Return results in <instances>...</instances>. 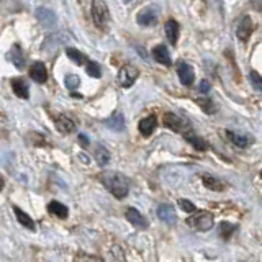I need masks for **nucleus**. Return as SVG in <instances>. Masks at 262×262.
<instances>
[{"label":"nucleus","mask_w":262,"mask_h":262,"mask_svg":"<svg viewBox=\"0 0 262 262\" xmlns=\"http://www.w3.org/2000/svg\"><path fill=\"white\" fill-rule=\"evenodd\" d=\"M177 74H179V79H181V82L184 85H192L195 80V72H194V67H192L190 64L184 63V61H181V63L177 64Z\"/></svg>","instance_id":"obj_7"},{"label":"nucleus","mask_w":262,"mask_h":262,"mask_svg":"<svg viewBox=\"0 0 262 262\" xmlns=\"http://www.w3.org/2000/svg\"><path fill=\"white\" fill-rule=\"evenodd\" d=\"M34 15H36L38 22L43 26H46V28H51V26L56 25V13L50 9L39 7V9H36V12H34Z\"/></svg>","instance_id":"obj_9"},{"label":"nucleus","mask_w":262,"mask_h":262,"mask_svg":"<svg viewBox=\"0 0 262 262\" xmlns=\"http://www.w3.org/2000/svg\"><path fill=\"white\" fill-rule=\"evenodd\" d=\"M185 138H187V141H189L197 151H205V149H208V143H206L205 140H202V138H198V136H195V135H185Z\"/></svg>","instance_id":"obj_27"},{"label":"nucleus","mask_w":262,"mask_h":262,"mask_svg":"<svg viewBox=\"0 0 262 262\" xmlns=\"http://www.w3.org/2000/svg\"><path fill=\"white\" fill-rule=\"evenodd\" d=\"M233 231H236V225H231V223H226V222L220 225V234H222L225 239H228Z\"/></svg>","instance_id":"obj_30"},{"label":"nucleus","mask_w":262,"mask_h":262,"mask_svg":"<svg viewBox=\"0 0 262 262\" xmlns=\"http://www.w3.org/2000/svg\"><path fill=\"white\" fill-rule=\"evenodd\" d=\"M48 210H50L51 215L58 216V218H63V220L67 218V215H69V208L61 202H51L50 205H48Z\"/></svg>","instance_id":"obj_22"},{"label":"nucleus","mask_w":262,"mask_h":262,"mask_svg":"<svg viewBox=\"0 0 262 262\" xmlns=\"http://www.w3.org/2000/svg\"><path fill=\"white\" fill-rule=\"evenodd\" d=\"M123 2H126V4H128V2H131V0H123Z\"/></svg>","instance_id":"obj_37"},{"label":"nucleus","mask_w":262,"mask_h":262,"mask_svg":"<svg viewBox=\"0 0 262 262\" xmlns=\"http://www.w3.org/2000/svg\"><path fill=\"white\" fill-rule=\"evenodd\" d=\"M125 215H126L128 222L133 226H136V228H140V230H146L148 228V220L144 218L136 208H128Z\"/></svg>","instance_id":"obj_12"},{"label":"nucleus","mask_w":262,"mask_h":262,"mask_svg":"<svg viewBox=\"0 0 262 262\" xmlns=\"http://www.w3.org/2000/svg\"><path fill=\"white\" fill-rule=\"evenodd\" d=\"M79 143H80L84 148H87V146H89V138H87L85 135H79Z\"/></svg>","instance_id":"obj_35"},{"label":"nucleus","mask_w":262,"mask_h":262,"mask_svg":"<svg viewBox=\"0 0 262 262\" xmlns=\"http://www.w3.org/2000/svg\"><path fill=\"white\" fill-rule=\"evenodd\" d=\"M157 216H159V220L164 222L165 225H176V222H177L174 206L169 205V203L159 205V208H157Z\"/></svg>","instance_id":"obj_10"},{"label":"nucleus","mask_w":262,"mask_h":262,"mask_svg":"<svg viewBox=\"0 0 262 262\" xmlns=\"http://www.w3.org/2000/svg\"><path fill=\"white\" fill-rule=\"evenodd\" d=\"M157 18H159V12H157L156 7H144V9L138 13L136 22L141 26H154L157 23Z\"/></svg>","instance_id":"obj_6"},{"label":"nucleus","mask_w":262,"mask_h":262,"mask_svg":"<svg viewBox=\"0 0 262 262\" xmlns=\"http://www.w3.org/2000/svg\"><path fill=\"white\" fill-rule=\"evenodd\" d=\"M164 126L169 128L176 133H182V135H189V131L192 129L190 123L184 118L181 115L176 113H165L164 115Z\"/></svg>","instance_id":"obj_4"},{"label":"nucleus","mask_w":262,"mask_h":262,"mask_svg":"<svg viewBox=\"0 0 262 262\" xmlns=\"http://www.w3.org/2000/svg\"><path fill=\"white\" fill-rule=\"evenodd\" d=\"M105 125L113 131H123L125 129V116H123V113L116 112L105 120Z\"/></svg>","instance_id":"obj_18"},{"label":"nucleus","mask_w":262,"mask_h":262,"mask_svg":"<svg viewBox=\"0 0 262 262\" xmlns=\"http://www.w3.org/2000/svg\"><path fill=\"white\" fill-rule=\"evenodd\" d=\"M87 74L91 75V77H95V79L102 77L100 66L97 63H94V61H87Z\"/></svg>","instance_id":"obj_29"},{"label":"nucleus","mask_w":262,"mask_h":262,"mask_svg":"<svg viewBox=\"0 0 262 262\" xmlns=\"http://www.w3.org/2000/svg\"><path fill=\"white\" fill-rule=\"evenodd\" d=\"M95 159L100 165H107L110 162V153L105 146H102V144H97L95 146Z\"/></svg>","instance_id":"obj_26"},{"label":"nucleus","mask_w":262,"mask_h":262,"mask_svg":"<svg viewBox=\"0 0 262 262\" xmlns=\"http://www.w3.org/2000/svg\"><path fill=\"white\" fill-rule=\"evenodd\" d=\"M56 128L61 131V133L69 135V133H72V131L75 129V123L71 118H69V116L59 115L58 118H56Z\"/></svg>","instance_id":"obj_19"},{"label":"nucleus","mask_w":262,"mask_h":262,"mask_svg":"<svg viewBox=\"0 0 262 262\" xmlns=\"http://www.w3.org/2000/svg\"><path fill=\"white\" fill-rule=\"evenodd\" d=\"M4 189V179H2V176H0V190Z\"/></svg>","instance_id":"obj_36"},{"label":"nucleus","mask_w":262,"mask_h":262,"mask_svg":"<svg viewBox=\"0 0 262 262\" xmlns=\"http://www.w3.org/2000/svg\"><path fill=\"white\" fill-rule=\"evenodd\" d=\"M254 31V23L251 17H244L241 18V22L238 23V28H236V36L239 41H247L249 39V36L252 34Z\"/></svg>","instance_id":"obj_8"},{"label":"nucleus","mask_w":262,"mask_h":262,"mask_svg":"<svg viewBox=\"0 0 262 262\" xmlns=\"http://www.w3.org/2000/svg\"><path fill=\"white\" fill-rule=\"evenodd\" d=\"M187 225L197 231H208L213 228V215L206 210H195L187 218Z\"/></svg>","instance_id":"obj_2"},{"label":"nucleus","mask_w":262,"mask_h":262,"mask_svg":"<svg viewBox=\"0 0 262 262\" xmlns=\"http://www.w3.org/2000/svg\"><path fill=\"white\" fill-rule=\"evenodd\" d=\"M164 31H165V36H167L169 43L172 46L177 45V39H179V23L176 22V20H167L164 25Z\"/></svg>","instance_id":"obj_16"},{"label":"nucleus","mask_w":262,"mask_h":262,"mask_svg":"<svg viewBox=\"0 0 262 262\" xmlns=\"http://www.w3.org/2000/svg\"><path fill=\"white\" fill-rule=\"evenodd\" d=\"M153 58L156 59V63H159L162 66H170L172 64V59H170V54L167 51V48L164 45H157L154 50H153Z\"/></svg>","instance_id":"obj_15"},{"label":"nucleus","mask_w":262,"mask_h":262,"mask_svg":"<svg viewBox=\"0 0 262 262\" xmlns=\"http://www.w3.org/2000/svg\"><path fill=\"white\" fill-rule=\"evenodd\" d=\"M12 87H13V92H15L17 97L20 99H28V85L25 84V82L22 79H13L12 80Z\"/></svg>","instance_id":"obj_24"},{"label":"nucleus","mask_w":262,"mask_h":262,"mask_svg":"<svg viewBox=\"0 0 262 262\" xmlns=\"http://www.w3.org/2000/svg\"><path fill=\"white\" fill-rule=\"evenodd\" d=\"M179 206H181L182 211H185V213H194L197 210V206L192 203L190 200H185V198L179 200Z\"/></svg>","instance_id":"obj_32"},{"label":"nucleus","mask_w":262,"mask_h":262,"mask_svg":"<svg viewBox=\"0 0 262 262\" xmlns=\"http://www.w3.org/2000/svg\"><path fill=\"white\" fill-rule=\"evenodd\" d=\"M80 84V79H79V75H75V74H69L67 77H66V87L67 89H71V91H74V89H77Z\"/></svg>","instance_id":"obj_31"},{"label":"nucleus","mask_w":262,"mask_h":262,"mask_svg":"<svg viewBox=\"0 0 262 262\" xmlns=\"http://www.w3.org/2000/svg\"><path fill=\"white\" fill-rule=\"evenodd\" d=\"M202 182L206 189H210V190H215V192H222L225 190V184L220 181V179L216 177H213V176H203L202 177Z\"/></svg>","instance_id":"obj_23"},{"label":"nucleus","mask_w":262,"mask_h":262,"mask_svg":"<svg viewBox=\"0 0 262 262\" xmlns=\"http://www.w3.org/2000/svg\"><path fill=\"white\" fill-rule=\"evenodd\" d=\"M7 59H9L13 66H17L18 69H22L25 66V58H23V54H22V50H20L18 46L12 48V51L7 54Z\"/></svg>","instance_id":"obj_21"},{"label":"nucleus","mask_w":262,"mask_h":262,"mask_svg":"<svg viewBox=\"0 0 262 262\" xmlns=\"http://www.w3.org/2000/svg\"><path fill=\"white\" fill-rule=\"evenodd\" d=\"M156 126H157V118L154 115H149V116H146V118H143L140 121V125H138V128H140V133L143 136H146V138L154 133Z\"/></svg>","instance_id":"obj_14"},{"label":"nucleus","mask_w":262,"mask_h":262,"mask_svg":"<svg viewBox=\"0 0 262 262\" xmlns=\"http://www.w3.org/2000/svg\"><path fill=\"white\" fill-rule=\"evenodd\" d=\"M30 77L38 82V84H43V82H46L48 79V71L43 63H39V61H36V63H33L31 67H30Z\"/></svg>","instance_id":"obj_13"},{"label":"nucleus","mask_w":262,"mask_h":262,"mask_svg":"<svg viewBox=\"0 0 262 262\" xmlns=\"http://www.w3.org/2000/svg\"><path fill=\"white\" fill-rule=\"evenodd\" d=\"M249 80H251V84H252L254 89H257L259 92H262V77H260V75L256 71H252L249 74Z\"/></svg>","instance_id":"obj_33"},{"label":"nucleus","mask_w":262,"mask_h":262,"mask_svg":"<svg viewBox=\"0 0 262 262\" xmlns=\"http://www.w3.org/2000/svg\"><path fill=\"white\" fill-rule=\"evenodd\" d=\"M67 38H71L67 33H58V34H51L45 39V43L41 45V50H46V51H51V50H56L59 45H64Z\"/></svg>","instance_id":"obj_11"},{"label":"nucleus","mask_w":262,"mask_h":262,"mask_svg":"<svg viewBox=\"0 0 262 262\" xmlns=\"http://www.w3.org/2000/svg\"><path fill=\"white\" fill-rule=\"evenodd\" d=\"M102 184L105 185L107 190L116 198H125L128 195V190H129V182L128 179L120 174V172H113V170H108V172H103L102 174Z\"/></svg>","instance_id":"obj_1"},{"label":"nucleus","mask_w":262,"mask_h":262,"mask_svg":"<svg viewBox=\"0 0 262 262\" xmlns=\"http://www.w3.org/2000/svg\"><path fill=\"white\" fill-rule=\"evenodd\" d=\"M226 136H228V140L234 144V146L238 148H247L251 144V138L246 136V135H239L236 131H226Z\"/></svg>","instance_id":"obj_17"},{"label":"nucleus","mask_w":262,"mask_h":262,"mask_svg":"<svg viewBox=\"0 0 262 262\" xmlns=\"http://www.w3.org/2000/svg\"><path fill=\"white\" fill-rule=\"evenodd\" d=\"M197 103L200 107H202L205 110V113H208V115H213L216 112V107H215V103H213L210 99H198Z\"/></svg>","instance_id":"obj_28"},{"label":"nucleus","mask_w":262,"mask_h":262,"mask_svg":"<svg viewBox=\"0 0 262 262\" xmlns=\"http://www.w3.org/2000/svg\"><path fill=\"white\" fill-rule=\"evenodd\" d=\"M92 18H94V23L97 25L100 30H107L108 22H110V12L103 0H94L92 2Z\"/></svg>","instance_id":"obj_3"},{"label":"nucleus","mask_w":262,"mask_h":262,"mask_svg":"<svg viewBox=\"0 0 262 262\" xmlns=\"http://www.w3.org/2000/svg\"><path fill=\"white\" fill-rule=\"evenodd\" d=\"M198 91L202 92V94H206V92L210 91V84H208V82H206V80H202V82H200V87H198Z\"/></svg>","instance_id":"obj_34"},{"label":"nucleus","mask_w":262,"mask_h":262,"mask_svg":"<svg viewBox=\"0 0 262 262\" xmlns=\"http://www.w3.org/2000/svg\"><path fill=\"white\" fill-rule=\"evenodd\" d=\"M66 54H67V58L71 59L72 63L77 64V66H82V64L87 63L85 54H82L79 50H75V48H67V50H66Z\"/></svg>","instance_id":"obj_25"},{"label":"nucleus","mask_w":262,"mask_h":262,"mask_svg":"<svg viewBox=\"0 0 262 262\" xmlns=\"http://www.w3.org/2000/svg\"><path fill=\"white\" fill-rule=\"evenodd\" d=\"M138 75H140V71L135 67V66H131V64H125L121 69H120V72H118V82L121 84V87H131L135 84V80L138 79Z\"/></svg>","instance_id":"obj_5"},{"label":"nucleus","mask_w":262,"mask_h":262,"mask_svg":"<svg viewBox=\"0 0 262 262\" xmlns=\"http://www.w3.org/2000/svg\"><path fill=\"white\" fill-rule=\"evenodd\" d=\"M13 211H15V216H17L20 225L25 226L26 230L34 231V228H36V226H34V222H33V218L30 215H26V213L22 208H18V206H13Z\"/></svg>","instance_id":"obj_20"}]
</instances>
